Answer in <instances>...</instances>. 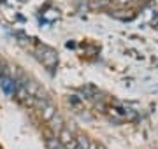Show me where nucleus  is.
<instances>
[{
  "mask_svg": "<svg viewBox=\"0 0 158 149\" xmlns=\"http://www.w3.org/2000/svg\"><path fill=\"white\" fill-rule=\"evenodd\" d=\"M58 142H60V146L63 149H77V139L74 137L72 133H70V130H67V128H63L62 132H60Z\"/></svg>",
  "mask_w": 158,
  "mask_h": 149,
  "instance_id": "obj_1",
  "label": "nucleus"
}]
</instances>
